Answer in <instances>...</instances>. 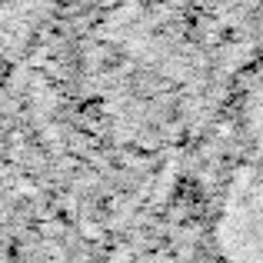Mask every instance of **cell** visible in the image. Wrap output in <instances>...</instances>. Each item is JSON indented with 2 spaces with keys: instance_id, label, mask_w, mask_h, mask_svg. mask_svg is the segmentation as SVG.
Segmentation results:
<instances>
[{
  "instance_id": "6da1fadb",
  "label": "cell",
  "mask_w": 263,
  "mask_h": 263,
  "mask_svg": "<svg viewBox=\"0 0 263 263\" xmlns=\"http://www.w3.org/2000/svg\"><path fill=\"white\" fill-rule=\"evenodd\" d=\"M223 247L230 263H263V80L250 103L243 160L227 200Z\"/></svg>"
}]
</instances>
